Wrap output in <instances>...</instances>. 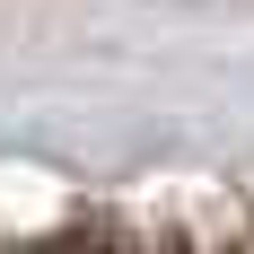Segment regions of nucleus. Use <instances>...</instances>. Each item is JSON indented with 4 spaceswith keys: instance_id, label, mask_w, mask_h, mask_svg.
I'll return each mask as SVG.
<instances>
[{
    "instance_id": "obj_1",
    "label": "nucleus",
    "mask_w": 254,
    "mask_h": 254,
    "mask_svg": "<svg viewBox=\"0 0 254 254\" xmlns=\"http://www.w3.org/2000/svg\"><path fill=\"white\" fill-rule=\"evenodd\" d=\"M26 254H158V246H140L131 228H114V219H97V228H70V237H44V246H26Z\"/></svg>"
}]
</instances>
